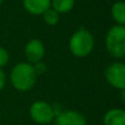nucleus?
Instances as JSON below:
<instances>
[{
    "instance_id": "1",
    "label": "nucleus",
    "mask_w": 125,
    "mask_h": 125,
    "mask_svg": "<svg viewBox=\"0 0 125 125\" xmlns=\"http://www.w3.org/2000/svg\"><path fill=\"white\" fill-rule=\"evenodd\" d=\"M94 36L89 30L80 28L73 33L69 39V51L75 57L83 58L92 53L94 48Z\"/></svg>"
},
{
    "instance_id": "2",
    "label": "nucleus",
    "mask_w": 125,
    "mask_h": 125,
    "mask_svg": "<svg viewBox=\"0 0 125 125\" xmlns=\"http://www.w3.org/2000/svg\"><path fill=\"white\" fill-rule=\"evenodd\" d=\"M37 75L30 62H19L12 68L10 81L14 89L19 91H29L34 87Z\"/></svg>"
},
{
    "instance_id": "3",
    "label": "nucleus",
    "mask_w": 125,
    "mask_h": 125,
    "mask_svg": "<svg viewBox=\"0 0 125 125\" xmlns=\"http://www.w3.org/2000/svg\"><path fill=\"white\" fill-rule=\"evenodd\" d=\"M105 48L110 56L116 59L125 58V26L113 25L105 35Z\"/></svg>"
},
{
    "instance_id": "4",
    "label": "nucleus",
    "mask_w": 125,
    "mask_h": 125,
    "mask_svg": "<svg viewBox=\"0 0 125 125\" xmlns=\"http://www.w3.org/2000/svg\"><path fill=\"white\" fill-rule=\"evenodd\" d=\"M106 81L117 90H125V62H114L104 71Z\"/></svg>"
},
{
    "instance_id": "5",
    "label": "nucleus",
    "mask_w": 125,
    "mask_h": 125,
    "mask_svg": "<svg viewBox=\"0 0 125 125\" xmlns=\"http://www.w3.org/2000/svg\"><path fill=\"white\" fill-rule=\"evenodd\" d=\"M31 119L39 124H48L55 119V111L45 101H36L30 108Z\"/></svg>"
},
{
    "instance_id": "6",
    "label": "nucleus",
    "mask_w": 125,
    "mask_h": 125,
    "mask_svg": "<svg viewBox=\"0 0 125 125\" xmlns=\"http://www.w3.org/2000/svg\"><path fill=\"white\" fill-rule=\"evenodd\" d=\"M24 55L28 62L34 65L39 62H42L45 55V46L41 40L33 39L26 43L24 47Z\"/></svg>"
},
{
    "instance_id": "7",
    "label": "nucleus",
    "mask_w": 125,
    "mask_h": 125,
    "mask_svg": "<svg viewBox=\"0 0 125 125\" xmlns=\"http://www.w3.org/2000/svg\"><path fill=\"white\" fill-rule=\"evenodd\" d=\"M55 124L56 125H86V119L81 113L77 111L68 110L59 113L55 117Z\"/></svg>"
},
{
    "instance_id": "8",
    "label": "nucleus",
    "mask_w": 125,
    "mask_h": 125,
    "mask_svg": "<svg viewBox=\"0 0 125 125\" xmlns=\"http://www.w3.org/2000/svg\"><path fill=\"white\" fill-rule=\"evenodd\" d=\"M23 8L32 15H42L51 8V0H22Z\"/></svg>"
},
{
    "instance_id": "9",
    "label": "nucleus",
    "mask_w": 125,
    "mask_h": 125,
    "mask_svg": "<svg viewBox=\"0 0 125 125\" xmlns=\"http://www.w3.org/2000/svg\"><path fill=\"white\" fill-rule=\"evenodd\" d=\"M104 125H125V110L123 109H111L103 117Z\"/></svg>"
},
{
    "instance_id": "10",
    "label": "nucleus",
    "mask_w": 125,
    "mask_h": 125,
    "mask_svg": "<svg viewBox=\"0 0 125 125\" xmlns=\"http://www.w3.org/2000/svg\"><path fill=\"white\" fill-rule=\"evenodd\" d=\"M111 15L117 25L125 26V1H115L111 7Z\"/></svg>"
},
{
    "instance_id": "11",
    "label": "nucleus",
    "mask_w": 125,
    "mask_h": 125,
    "mask_svg": "<svg viewBox=\"0 0 125 125\" xmlns=\"http://www.w3.org/2000/svg\"><path fill=\"white\" fill-rule=\"evenodd\" d=\"M75 7V0H51V8L59 14L68 13Z\"/></svg>"
},
{
    "instance_id": "12",
    "label": "nucleus",
    "mask_w": 125,
    "mask_h": 125,
    "mask_svg": "<svg viewBox=\"0 0 125 125\" xmlns=\"http://www.w3.org/2000/svg\"><path fill=\"white\" fill-rule=\"evenodd\" d=\"M42 15H43L44 22L50 26H55L59 22V13L56 12V11L52 8L46 10Z\"/></svg>"
},
{
    "instance_id": "13",
    "label": "nucleus",
    "mask_w": 125,
    "mask_h": 125,
    "mask_svg": "<svg viewBox=\"0 0 125 125\" xmlns=\"http://www.w3.org/2000/svg\"><path fill=\"white\" fill-rule=\"evenodd\" d=\"M9 58H10V56H9L8 51H7L4 47L0 46V68L4 67L7 64H8Z\"/></svg>"
},
{
    "instance_id": "14",
    "label": "nucleus",
    "mask_w": 125,
    "mask_h": 125,
    "mask_svg": "<svg viewBox=\"0 0 125 125\" xmlns=\"http://www.w3.org/2000/svg\"><path fill=\"white\" fill-rule=\"evenodd\" d=\"M33 68H34L35 73H36L37 76L43 75V73H45L46 70H47V66H46V64L43 62H36V64H34L33 65Z\"/></svg>"
},
{
    "instance_id": "15",
    "label": "nucleus",
    "mask_w": 125,
    "mask_h": 125,
    "mask_svg": "<svg viewBox=\"0 0 125 125\" xmlns=\"http://www.w3.org/2000/svg\"><path fill=\"white\" fill-rule=\"evenodd\" d=\"M4 84H6V75H4L3 70L0 68V91L3 89Z\"/></svg>"
},
{
    "instance_id": "16",
    "label": "nucleus",
    "mask_w": 125,
    "mask_h": 125,
    "mask_svg": "<svg viewBox=\"0 0 125 125\" xmlns=\"http://www.w3.org/2000/svg\"><path fill=\"white\" fill-rule=\"evenodd\" d=\"M121 98L123 100V102L125 103V90H121Z\"/></svg>"
},
{
    "instance_id": "17",
    "label": "nucleus",
    "mask_w": 125,
    "mask_h": 125,
    "mask_svg": "<svg viewBox=\"0 0 125 125\" xmlns=\"http://www.w3.org/2000/svg\"><path fill=\"white\" fill-rule=\"evenodd\" d=\"M2 2H3V0H0V6L2 4Z\"/></svg>"
}]
</instances>
